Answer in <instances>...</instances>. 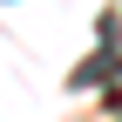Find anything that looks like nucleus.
I'll return each mask as SVG.
<instances>
[{"label":"nucleus","instance_id":"nucleus-1","mask_svg":"<svg viewBox=\"0 0 122 122\" xmlns=\"http://www.w3.org/2000/svg\"><path fill=\"white\" fill-rule=\"evenodd\" d=\"M102 34H109V48L88 54V68H75V88H102V81H115V75H122V27L102 20Z\"/></svg>","mask_w":122,"mask_h":122}]
</instances>
